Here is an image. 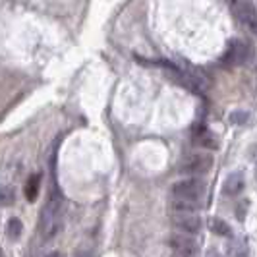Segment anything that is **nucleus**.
<instances>
[{"mask_svg":"<svg viewBox=\"0 0 257 257\" xmlns=\"http://www.w3.org/2000/svg\"><path fill=\"white\" fill-rule=\"evenodd\" d=\"M60 215H62V197L58 192H51L47 203L39 215V234L45 242L52 240L60 232Z\"/></svg>","mask_w":257,"mask_h":257,"instance_id":"1","label":"nucleus"},{"mask_svg":"<svg viewBox=\"0 0 257 257\" xmlns=\"http://www.w3.org/2000/svg\"><path fill=\"white\" fill-rule=\"evenodd\" d=\"M170 193H172V197H176V199L199 203L201 197L205 195V182L201 180V178L190 176V178H184V180H178L176 184H172Z\"/></svg>","mask_w":257,"mask_h":257,"instance_id":"2","label":"nucleus"},{"mask_svg":"<svg viewBox=\"0 0 257 257\" xmlns=\"http://www.w3.org/2000/svg\"><path fill=\"white\" fill-rule=\"evenodd\" d=\"M232 16L257 37V6L251 0H228Z\"/></svg>","mask_w":257,"mask_h":257,"instance_id":"3","label":"nucleus"},{"mask_svg":"<svg viewBox=\"0 0 257 257\" xmlns=\"http://www.w3.org/2000/svg\"><path fill=\"white\" fill-rule=\"evenodd\" d=\"M253 47L245 39H230L224 52V64L228 66H244L251 60Z\"/></svg>","mask_w":257,"mask_h":257,"instance_id":"4","label":"nucleus"},{"mask_svg":"<svg viewBox=\"0 0 257 257\" xmlns=\"http://www.w3.org/2000/svg\"><path fill=\"white\" fill-rule=\"evenodd\" d=\"M167 245L170 247L174 257H195L197 255V244L188 234H172L167 238Z\"/></svg>","mask_w":257,"mask_h":257,"instance_id":"5","label":"nucleus"},{"mask_svg":"<svg viewBox=\"0 0 257 257\" xmlns=\"http://www.w3.org/2000/svg\"><path fill=\"white\" fill-rule=\"evenodd\" d=\"M170 222L176 230H180V234H197L203 226V220L197 213H172L170 215Z\"/></svg>","mask_w":257,"mask_h":257,"instance_id":"6","label":"nucleus"},{"mask_svg":"<svg viewBox=\"0 0 257 257\" xmlns=\"http://www.w3.org/2000/svg\"><path fill=\"white\" fill-rule=\"evenodd\" d=\"M211 167H213V157L205 153H197V155L188 157V159L182 163L180 172L182 174H190L193 178H197V176H201V174H207V172L211 170Z\"/></svg>","mask_w":257,"mask_h":257,"instance_id":"7","label":"nucleus"},{"mask_svg":"<svg viewBox=\"0 0 257 257\" xmlns=\"http://www.w3.org/2000/svg\"><path fill=\"white\" fill-rule=\"evenodd\" d=\"M244 188H245V180L242 172H232L230 176L224 180V184H222V192H224V195H228V197H234V195L242 193Z\"/></svg>","mask_w":257,"mask_h":257,"instance_id":"8","label":"nucleus"},{"mask_svg":"<svg viewBox=\"0 0 257 257\" xmlns=\"http://www.w3.org/2000/svg\"><path fill=\"white\" fill-rule=\"evenodd\" d=\"M168 207H170V215H172V213H195V211L199 209L197 203L184 201V199H176V197H170Z\"/></svg>","mask_w":257,"mask_h":257,"instance_id":"9","label":"nucleus"},{"mask_svg":"<svg viewBox=\"0 0 257 257\" xmlns=\"http://www.w3.org/2000/svg\"><path fill=\"white\" fill-rule=\"evenodd\" d=\"M209 230L213 232V234H217V236H220V238H230L232 236L230 224H228L226 220L217 219V217L209 219Z\"/></svg>","mask_w":257,"mask_h":257,"instance_id":"10","label":"nucleus"},{"mask_svg":"<svg viewBox=\"0 0 257 257\" xmlns=\"http://www.w3.org/2000/svg\"><path fill=\"white\" fill-rule=\"evenodd\" d=\"M39 188H41V176H39V174H31V176H29V180L26 182V188H24L27 201H31V203H33V201L37 199Z\"/></svg>","mask_w":257,"mask_h":257,"instance_id":"11","label":"nucleus"},{"mask_svg":"<svg viewBox=\"0 0 257 257\" xmlns=\"http://www.w3.org/2000/svg\"><path fill=\"white\" fill-rule=\"evenodd\" d=\"M193 140H195L197 145H201V147H205V149H217V147H219L217 138H215L211 132H199V134L193 136Z\"/></svg>","mask_w":257,"mask_h":257,"instance_id":"12","label":"nucleus"},{"mask_svg":"<svg viewBox=\"0 0 257 257\" xmlns=\"http://www.w3.org/2000/svg\"><path fill=\"white\" fill-rule=\"evenodd\" d=\"M16 203V190L12 186H0V207H10Z\"/></svg>","mask_w":257,"mask_h":257,"instance_id":"13","label":"nucleus"},{"mask_svg":"<svg viewBox=\"0 0 257 257\" xmlns=\"http://www.w3.org/2000/svg\"><path fill=\"white\" fill-rule=\"evenodd\" d=\"M22 230H24V224L20 219H10L8 224H6V234L10 240H18L22 236Z\"/></svg>","mask_w":257,"mask_h":257,"instance_id":"14","label":"nucleus"},{"mask_svg":"<svg viewBox=\"0 0 257 257\" xmlns=\"http://www.w3.org/2000/svg\"><path fill=\"white\" fill-rule=\"evenodd\" d=\"M232 122H236V124L247 122V112H234V114H232Z\"/></svg>","mask_w":257,"mask_h":257,"instance_id":"15","label":"nucleus"},{"mask_svg":"<svg viewBox=\"0 0 257 257\" xmlns=\"http://www.w3.org/2000/svg\"><path fill=\"white\" fill-rule=\"evenodd\" d=\"M47 257H62V253H60V251H52V253H49Z\"/></svg>","mask_w":257,"mask_h":257,"instance_id":"16","label":"nucleus"}]
</instances>
